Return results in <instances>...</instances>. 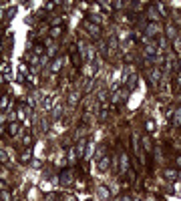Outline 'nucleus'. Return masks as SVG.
Segmentation results:
<instances>
[{
  "instance_id": "22",
  "label": "nucleus",
  "mask_w": 181,
  "mask_h": 201,
  "mask_svg": "<svg viewBox=\"0 0 181 201\" xmlns=\"http://www.w3.org/2000/svg\"><path fill=\"white\" fill-rule=\"evenodd\" d=\"M165 30H167V34H169L171 38H175V28H173V26H171V24H169L167 28H165Z\"/></svg>"
},
{
  "instance_id": "34",
  "label": "nucleus",
  "mask_w": 181,
  "mask_h": 201,
  "mask_svg": "<svg viewBox=\"0 0 181 201\" xmlns=\"http://www.w3.org/2000/svg\"><path fill=\"white\" fill-rule=\"evenodd\" d=\"M2 199H4V201H10V195H8V191H2Z\"/></svg>"
},
{
  "instance_id": "9",
  "label": "nucleus",
  "mask_w": 181,
  "mask_h": 201,
  "mask_svg": "<svg viewBox=\"0 0 181 201\" xmlns=\"http://www.w3.org/2000/svg\"><path fill=\"white\" fill-rule=\"evenodd\" d=\"M18 131H20V125H18L16 121L10 123V127H8V133H10V135H18Z\"/></svg>"
},
{
  "instance_id": "29",
  "label": "nucleus",
  "mask_w": 181,
  "mask_h": 201,
  "mask_svg": "<svg viewBox=\"0 0 181 201\" xmlns=\"http://www.w3.org/2000/svg\"><path fill=\"white\" fill-rule=\"evenodd\" d=\"M135 83H137V76H131V79H129V89L135 87Z\"/></svg>"
},
{
  "instance_id": "18",
  "label": "nucleus",
  "mask_w": 181,
  "mask_h": 201,
  "mask_svg": "<svg viewBox=\"0 0 181 201\" xmlns=\"http://www.w3.org/2000/svg\"><path fill=\"white\" fill-rule=\"evenodd\" d=\"M175 125H181V109H177V111H175Z\"/></svg>"
},
{
  "instance_id": "28",
  "label": "nucleus",
  "mask_w": 181,
  "mask_h": 201,
  "mask_svg": "<svg viewBox=\"0 0 181 201\" xmlns=\"http://www.w3.org/2000/svg\"><path fill=\"white\" fill-rule=\"evenodd\" d=\"M109 46H111V52L117 49V38H111V42H109Z\"/></svg>"
},
{
  "instance_id": "41",
  "label": "nucleus",
  "mask_w": 181,
  "mask_h": 201,
  "mask_svg": "<svg viewBox=\"0 0 181 201\" xmlns=\"http://www.w3.org/2000/svg\"><path fill=\"white\" fill-rule=\"evenodd\" d=\"M0 38H2V32H0Z\"/></svg>"
},
{
  "instance_id": "17",
  "label": "nucleus",
  "mask_w": 181,
  "mask_h": 201,
  "mask_svg": "<svg viewBox=\"0 0 181 201\" xmlns=\"http://www.w3.org/2000/svg\"><path fill=\"white\" fill-rule=\"evenodd\" d=\"M30 153H32L30 149H26V151H24V153H22V155H20V159L24 161V163H26V161H30Z\"/></svg>"
},
{
  "instance_id": "23",
  "label": "nucleus",
  "mask_w": 181,
  "mask_h": 201,
  "mask_svg": "<svg viewBox=\"0 0 181 201\" xmlns=\"http://www.w3.org/2000/svg\"><path fill=\"white\" fill-rule=\"evenodd\" d=\"M147 131H149V133L155 131V123H153V121H147Z\"/></svg>"
},
{
  "instance_id": "15",
  "label": "nucleus",
  "mask_w": 181,
  "mask_h": 201,
  "mask_svg": "<svg viewBox=\"0 0 181 201\" xmlns=\"http://www.w3.org/2000/svg\"><path fill=\"white\" fill-rule=\"evenodd\" d=\"M155 52H157V49H155V46H153V44H145V54H147V56H151V54H155Z\"/></svg>"
},
{
  "instance_id": "3",
  "label": "nucleus",
  "mask_w": 181,
  "mask_h": 201,
  "mask_svg": "<svg viewBox=\"0 0 181 201\" xmlns=\"http://www.w3.org/2000/svg\"><path fill=\"white\" fill-rule=\"evenodd\" d=\"M147 18H149L151 22H157V20H159V14H157L155 8H147Z\"/></svg>"
},
{
  "instance_id": "20",
  "label": "nucleus",
  "mask_w": 181,
  "mask_h": 201,
  "mask_svg": "<svg viewBox=\"0 0 181 201\" xmlns=\"http://www.w3.org/2000/svg\"><path fill=\"white\" fill-rule=\"evenodd\" d=\"M22 143H24V145H30V143H32V137H30V133H26V135L22 137Z\"/></svg>"
},
{
  "instance_id": "11",
  "label": "nucleus",
  "mask_w": 181,
  "mask_h": 201,
  "mask_svg": "<svg viewBox=\"0 0 181 201\" xmlns=\"http://www.w3.org/2000/svg\"><path fill=\"white\" fill-rule=\"evenodd\" d=\"M87 28H89V32H93L95 36H101V28H99V26H95V24H90V22H87Z\"/></svg>"
},
{
  "instance_id": "16",
  "label": "nucleus",
  "mask_w": 181,
  "mask_h": 201,
  "mask_svg": "<svg viewBox=\"0 0 181 201\" xmlns=\"http://www.w3.org/2000/svg\"><path fill=\"white\" fill-rule=\"evenodd\" d=\"M34 54H36V56H40V54L44 56V46H42V44H36V46H34Z\"/></svg>"
},
{
  "instance_id": "35",
  "label": "nucleus",
  "mask_w": 181,
  "mask_h": 201,
  "mask_svg": "<svg viewBox=\"0 0 181 201\" xmlns=\"http://www.w3.org/2000/svg\"><path fill=\"white\" fill-rule=\"evenodd\" d=\"M165 177H175V171H165Z\"/></svg>"
},
{
  "instance_id": "7",
  "label": "nucleus",
  "mask_w": 181,
  "mask_h": 201,
  "mask_svg": "<svg viewBox=\"0 0 181 201\" xmlns=\"http://www.w3.org/2000/svg\"><path fill=\"white\" fill-rule=\"evenodd\" d=\"M95 56H97L95 49H93V46H89V49L85 50V59H87V60H95Z\"/></svg>"
},
{
  "instance_id": "19",
  "label": "nucleus",
  "mask_w": 181,
  "mask_h": 201,
  "mask_svg": "<svg viewBox=\"0 0 181 201\" xmlns=\"http://www.w3.org/2000/svg\"><path fill=\"white\" fill-rule=\"evenodd\" d=\"M14 14H16V8H8L6 18H8V20H12V18H14Z\"/></svg>"
},
{
  "instance_id": "39",
  "label": "nucleus",
  "mask_w": 181,
  "mask_h": 201,
  "mask_svg": "<svg viewBox=\"0 0 181 201\" xmlns=\"http://www.w3.org/2000/svg\"><path fill=\"white\" fill-rule=\"evenodd\" d=\"M46 201H52V195H49V197H46Z\"/></svg>"
},
{
  "instance_id": "24",
  "label": "nucleus",
  "mask_w": 181,
  "mask_h": 201,
  "mask_svg": "<svg viewBox=\"0 0 181 201\" xmlns=\"http://www.w3.org/2000/svg\"><path fill=\"white\" fill-rule=\"evenodd\" d=\"M52 103H54V99H46L42 107H44V109H50V107H52Z\"/></svg>"
},
{
  "instance_id": "26",
  "label": "nucleus",
  "mask_w": 181,
  "mask_h": 201,
  "mask_svg": "<svg viewBox=\"0 0 181 201\" xmlns=\"http://www.w3.org/2000/svg\"><path fill=\"white\" fill-rule=\"evenodd\" d=\"M107 167H109V159H103L101 161V171H107Z\"/></svg>"
},
{
  "instance_id": "10",
  "label": "nucleus",
  "mask_w": 181,
  "mask_h": 201,
  "mask_svg": "<svg viewBox=\"0 0 181 201\" xmlns=\"http://www.w3.org/2000/svg\"><path fill=\"white\" fill-rule=\"evenodd\" d=\"M60 32H63V28H60V26H52V28H50V36H49V38H52V40H54L56 36H60Z\"/></svg>"
},
{
  "instance_id": "30",
  "label": "nucleus",
  "mask_w": 181,
  "mask_h": 201,
  "mask_svg": "<svg viewBox=\"0 0 181 201\" xmlns=\"http://www.w3.org/2000/svg\"><path fill=\"white\" fill-rule=\"evenodd\" d=\"M20 73H22V75H28V66H26L24 63L20 64Z\"/></svg>"
},
{
  "instance_id": "21",
  "label": "nucleus",
  "mask_w": 181,
  "mask_h": 201,
  "mask_svg": "<svg viewBox=\"0 0 181 201\" xmlns=\"http://www.w3.org/2000/svg\"><path fill=\"white\" fill-rule=\"evenodd\" d=\"M56 4H59V2H49V4H44V10H46V12H50L52 8L56 6Z\"/></svg>"
},
{
  "instance_id": "5",
  "label": "nucleus",
  "mask_w": 181,
  "mask_h": 201,
  "mask_svg": "<svg viewBox=\"0 0 181 201\" xmlns=\"http://www.w3.org/2000/svg\"><path fill=\"white\" fill-rule=\"evenodd\" d=\"M0 109H2V111H8V109H10V99H8L6 95L0 99Z\"/></svg>"
},
{
  "instance_id": "40",
  "label": "nucleus",
  "mask_w": 181,
  "mask_h": 201,
  "mask_svg": "<svg viewBox=\"0 0 181 201\" xmlns=\"http://www.w3.org/2000/svg\"><path fill=\"white\" fill-rule=\"evenodd\" d=\"M0 189H4V183H2V181H0Z\"/></svg>"
},
{
  "instance_id": "38",
  "label": "nucleus",
  "mask_w": 181,
  "mask_h": 201,
  "mask_svg": "<svg viewBox=\"0 0 181 201\" xmlns=\"http://www.w3.org/2000/svg\"><path fill=\"white\" fill-rule=\"evenodd\" d=\"M2 80H4V75H2V73H0V83H2Z\"/></svg>"
},
{
  "instance_id": "13",
  "label": "nucleus",
  "mask_w": 181,
  "mask_h": 201,
  "mask_svg": "<svg viewBox=\"0 0 181 201\" xmlns=\"http://www.w3.org/2000/svg\"><path fill=\"white\" fill-rule=\"evenodd\" d=\"M153 8H157V14H161V16H167V8H165L161 2H157Z\"/></svg>"
},
{
  "instance_id": "14",
  "label": "nucleus",
  "mask_w": 181,
  "mask_h": 201,
  "mask_svg": "<svg viewBox=\"0 0 181 201\" xmlns=\"http://www.w3.org/2000/svg\"><path fill=\"white\" fill-rule=\"evenodd\" d=\"M85 145H87V143H85V139H80V141H79V145H77V153H75V155H83Z\"/></svg>"
},
{
  "instance_id": "12",
  "label": "nucleus",
  "mask_w": 181,
  "mask_h": 201,
  "mask_svg": "<svg viewBox=\"0 0 181 201\" xmlns=\"http://www.w3.org/2000/svg\"><path fill=\"white\" fill-rule=\"evenodd\" d=\"M60 181H63V185H69L70 183V171H63L60 173Z\"/></svg>"
},
{
  "instance_id": "32",
  "label": "nucleus",
  "mask_w": 181,
  "mask_h": 201,
  "mask_svg": "<svg viewBox=\"0 0 181 201\" xmlns=\"http://www.w3.org/2000/svg\"><path fill=\"white\" fill-rule=\"evenodd\" d=\"M93 151H95V145H89V147H87V157L93 155Z\"/></svg>"
},
{
  "instance_id": "2",
  "label": "nucleus",
  "mask_w": 181,
  "mask_h": 201,
  "mask_svg": "<svg viewBox=\"0 0 181 201\" xmlns=\"http://www.w3.org/2000/svg\"><path fill=\"white\" fill-rule=\"evenodd\" d=\"M119 161H121V171H123V173H125V171H129V159H127V155H125V153H121Z\"/></svg>"
},
{
  "instance_id": "31",
  "label": "nucleus",
  "mask_w": 181,
  "mask_h": 201,
  "mask_svg": "<svg viewBox=\"0 0 181 201\" xmlns=\"http://www.w3.org/2000/svg\"><path fill=\"white\" fill-rule=\"evenodd\" d=\"M40 129H42V131H49V123H46L44 119H42V123H40Z\"/></svg>"
},
{
  "instance_id": "25",
  "label": "nucleus",
  "mask_w": 181,
  "mask_h": 201,
  "mask_svg": "<svg viewBox=\"0 0 181 201\" xmlns=\"http://www.w3.org/2000/svg\"><path fill=\"white\" fill-rule=\"evenodd\" d=\"M0 161H2V163H6V161H8V155H6L2 149H0Z\"/></svg>"
},
{
  "instance_id": "8",
  "label": "nucleus",
  "mask_w": 181,
  "mask_h": 201,
  "mask_svg": "<svg viewBox=\"0 0 181 201\" xmlns=\"http://www.w3.org/2000/svg\"><path fill=\"white\" fill-rule=\"evenodd\" d=\"M161 73V70L159 69H153V70H149V79H151V83H157V80H159V75Z\"/></svg>"
},
{
  "instance_id": "33",
  "label": "nucleus",
  "mask_w": 181,
  "mask_h": 201,
  "mask_svg": "<svg viewBox=\"0 0 181 201\" xmlns=\"http://www.w3.org/2000/svg\"><path fill=\"white\" fill-rule=\"evenodd\" d=\"M60 113H63V107H56V109H54V113H52V115H54V117H59Z\"/></svg>"
},
{
  "instance_id": "37",
  "label": "nucleus",
  "mask_w": 181,
  "mask_h": 201,
  "mask_svg": "<svg viewBox=\"0 0 181 201\" xmlns=\"http://www.w3.org/2000/svg\"><path fill=\"white\" fill-rule=\"evenodd\" d=\"M177 85H179V89H181V75H179V79H177Z\"/></svg>"
},
{
  "instance_id": "36",
  "label": "nucleus",
  "mask_w": 181,
  "mask_h": 201,
  "mask_svg": "<svg viewBox=\"0 0 181 201\" xmlns=\"http://www.w3.org/2000/svg\"><path fill=\"white\" fill-rule=\"evenodd\" d=\"M4 18V8H0V20Z\"/></svg>"
},
{
  "instance_id": "4",
  "label": "nucleus",
  "mask_w": 181,
  "mask_h": 201,
  "mask_svg": "<svg viewBox=\"0 0 181 201\" xmlns=\"http://www.w3.org/2000/svg\"><path fill=\"white\" fill-rule=\"evenodd\" d=\"M99 197H101V199H109V197H111V193H109V189L107 187H103V185H99Z\"/></svg>"
},
{
  "instance_id": "6",
  "label": "nucleus",
  "mask_w": 181,
  "mask_h": 201,
  "mask_svg": "<svg viewBox=\"0 0 181 201\" xmlns=\"http://www.w3.org/2000/svg\"><path fill=\"white\" fill-rule=\"evenodd\" d=\"M60 66H63V60L60 59H54L50 64V73H56V70H60Z\"/></svg>"
},
{
  "instance_id": "27",
  "label": "nucleus",
  "mask_w": 181,
  "mask_h": 201,
  "mask_svg": "<svg viewBox=\"0 0 181 201\" xmlns=\"http://www.w3.org/2000/svg\"><path fill=\"white\" fill-rule=\"evenodd\" d=\"M155 32H157V26H153V24L147 26V34H155Z\"/></svg>"
},
{
  "instance_id": "1",
  "label": "nucleus",
  "mask_w": 181,
  "mask_h": 201,
  "mask_svg": "<svg viewBox=\"0 0 181 201\" xmlns=\"http://www.w3.org/2000/svg\"><path fill=\"white\" fill-rule=\"evenodd\" d=\"M0 73L4 75V79H12V70L8 63H0Z\"/></svg>"
}]
</instances>
